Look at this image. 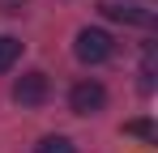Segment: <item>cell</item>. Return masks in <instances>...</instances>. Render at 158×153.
Here are the masks:
<instances>
[{"instance_id":"6da1fadb","label":"cell","mask_w":158,"mask_h":153,"mask_svg":"<svg viewBox=\"0 0 158 153\" xmlns=\"http://www.w3.org/2000/svg\"><path fill=\"white\" fill-rule=\"evenodd\" d=\"M73 51H77L81 64H107V60L115 55V38H111L107 30L85 26V30H77V38H73Z\"/></svg>"},{"instance_id":"7a4b0ae2","label":"cell","mask_w":158,"mask_h":153,"mask_svg":"<svg viewBox=\"0 0 158 153\" xmlns=\"http://www.w3.org/2000/svg\"><path fill=\"white\" fill-rule=\"evenodd\" d=\"M47 94H52V81H47V73H39V68H30V73H22L13 81V102L17 106H43Z\"/></svg>"},{"instance_id":"3957f363","label":"cell","mask_w":158,"mask_h":153,"mask_svg":"<svg viewBox=\"0 0 158 153\" xmlns=\"http://www.w3.org/2000/svg\"><path fill=\"white\" fill-rule=\"evenodd\" d=\"M69 106H73L77 115H98V111L107 106L103 81H77V85L69 89Z\"/></svg>"},{"instance_id":"277c9868","label":"cell","mask_w":158,"mask_h":153,"mask_svg":"<svg viewBox=\"0 0 158 153\" xmlns=\"http://www.w3.org/2000/svg\"><path fill=\"white\" fill-rule=\"evenodd\" d=\"M98 13L111 17V22H124V26H150L154 22V13H150L145 4H137V0H103Z\"/></svg>"},{"instance_id":"5b68a950","label":"cell","mask_w":158,"mask_h":153,"mask_svg":"<svg viewBox=\"0 0 158 153\" xmlns=\"http://www.w3.org/2000/svg\"><path fill=\"white\" fill-rule=\"evenodd\" d=\"M17 55H22V43H17L13 34H0V73H9V68L17 64Z\"/></svg>"},{"instance_id":"8992f818","label":"cell","mask_w":158,"mask_h":153,"mask_svg":"<svg viewBox=\"0 0 158 153\" xmlns=\"http://www.w3.org/2000/svg\"><path fill=\"white\" fill-rule=\"evenodd\" d=\"M34 153H77V145H73L69 136H43V140L34 145Z\"/></svg>"},{"instance_id":"52a82bcc","label":"cell","mask_w":158,"mask_h":153,"mask_svg":"<svg viewBox=\"0 0 158 153\" xmlns=\"http://www.w3.org/2000/svg\"><path fill=\"white\" fill-rule=\"evenodd\" d=\"M124 132H128V136H141V140H154V124H150V119H128Z\"/></svg>"},{"instance_id":"ba28073f","label":"cell","mask_w":158,"mask_h":153,"mask_svg":"<svg viewBox=\"0 0 158 153\" xmlns=\"http://www.w3.org/2000/svg\"><path fill=\"white\" fill-rule=\"evenodd\" d=\"M141 89H154V47H145V60H141Z\"/></svg>"}]
</instances>
